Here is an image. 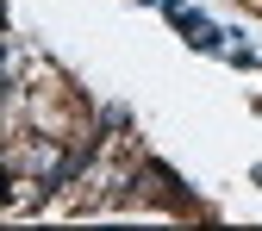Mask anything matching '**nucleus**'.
I'll return each mask as SVG.
<instances>
[{
    "instance_id": "obj_1",
    "label": "nucleus",
    "mask_w": 262,
    "mask_h": 231,
    "mask_svg": "<svg viewBox=\"0 0 262 231\" xmlns=\"http://www.w3.org/2000/svg\"><path fill=\"white\" fill-rule=\"evenodd\" d=\"M13 169H25L31 181H44V187H56V181H69V175L81 169V150H62V144L38 138V144H25V156H13Z\"/></svg>"
}]
</instances>
